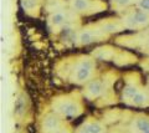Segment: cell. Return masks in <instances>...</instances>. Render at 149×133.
<instances>
[{"label":"cell","instance_id":"1","mask_svg":"<svg viewBox=\"0 0 149 133\" xmlns=\"http://www.w3.org/2000/svg\"><path fill=\"white\" fill-rule=\"evenodd\" d=\"M93 71H95V62L92 58L85 57L76 63L71 80L74 84H85L91 80Z\"/></svg>","mask_w":149,"mask_h":133},{"label":"cell","instance_id":"2","mask_svg":"<svg viewBox=\"0 0 149 133\" xmlns=\"http://www.w3.org/2000/svg\"><path fill=\"white\" fill-rule=\"evenodd\" d=\"M55 111L65 117H76L82 112V106L78 100L73 98H56L54 102Z\"/></svg>","mask_w":149,"mask_h":133},{"label":"cell","instance_id":"3","mask_svg":"<svg viewBox=\"0 0 149 133\" xmlns=\"http://www.w3.org/2000/svg\"><path fill=\"white\" fill-rule=\"evenodd\" d=\"M120 21H122L125 29L134 30V29H139V27H144L149 25V13L137 9V10L127 13Z\"/></svg>","mask_w":149,"mask_h":133},{"label":"cell","instance_id":"4","mask_svg":"<svg viewBox=\"0 0 149 133\" xmlns=\"http://www.w3.org/2000/svg\"><path fill=\"white\" fill-rule=\"evenodd\" d=\"M107 33H104L102 29L98 30H93V29H83L82 31L78 33L77 40L81 45H88L92 44L93 41H98V39H101L102 36H106Z\"/></svg>","mask_w":149,"mask_h":133},{"label":"cell","instance_id":"5","mask_svg":"<svg viewBox=\"0 0 149 133\" xmlns=\"http://www.w3.org/2000/svg\"><path fill=\"white\" fill-rule=\"evenodd\" d=\"M104 84L101 80H92L87 84L86 87V96L88 98H96L101 96L104 91Z\"/></svg>","mask_w":149,"mask_h":133},{"label":"cell","instance_id":"6","mask_svg":"<svg viewBox=\"0 0 149 133\" xmlns=\"http://www.w3.org/2000/svg\"><path fill=\"white\" fill-rule=\"evenodd\" d=\"M42 127L49 133H57L61 130V121L55 114H47L42 122Z\"/></svg>","mask_w":149,"mask_h":133},{"label":"cell","instance_id":"7","mask_svg":"<svg viewBox=\"0 0 149 133\" xmlns=\"http://www.w3.org/2000/svg\"><path fill=\"white\" fill-rule=\"evenodd\" d=\"M101 29L104 31L107 34H111V33H118V31L123 30L124 26L122 24V21H114L112 19H108V20H104L101 22Z\"/></svg>","mask_w":149,"mask_h":133},{"label":"cell","instance_id":"8","mask_svg":"<svg viewBox=\"0 0 149 133\" xmlns=\"http://www.w3.org/2000/svg\"><path fill=\"white\" fill-rule=\"evenodd\" d=\"M95 5L93 0H71V8L77 13H87Z\"/></svg>","mask_w":149,"mask_h":133},{"label":"cell","instance_id":"9","mask_svg":"<svg viewBox=\"0 0 149 133\" xmlns=\"http://www.w3.org/2000/svg\"><path fill=\"white\" fill-rule=\"evenodd\" d=\"M66 21H67V15H66V13L62 11V10H57V11L52 13L49 17L50 25H52L54 27L62 26Z\"/></svg>","mask_w":149,"mask_h":133},{"label":"cell","instance_id":"10","mask_svg":"<svg viewBox=\"0 0 149 133\" xmlns=\"http://www.w3.org/2000/svg\"><path fill=\"white\" fill-rule=\"evenodd\" d=\"M133 128L138 133H143L149 130V118L148 117H138L133 121Z\"/></svg>","mask_w":149,"mask_h":133},{"label":"cell","instance_id":"11","mask_svg":"<svg viewBox=\"0 0 149 133\" xmlns=\"http://www.w3.org/2000/svg\"><path fill=\"white\" fill-rule=\"evenodd\" d=\"M139 87L136 85V84H128L127 86L123 88V92H122V97H123V100H125V101H129L132 100L134 96H136L138 92H139Z\"/></svg>","mask_w":149,"mask_h":133},{"label":"cell","instance_id":"12","mask_svg":"<svg viewBox=\"0 0 149 133\" xmlns=\"http://www.w3.org/2000/svg\"><path fill=\"white\" fill-rule=\"evenodd\" d=\"M148 101H149V96L146 91H139V92L134 96V97L129 101L130 104H133V106H146L148 104Z\"/></svg>","mask_w":149,"mask_h":133},{"label":"cell","instance_id":"13","mask_svg":"<svg viewBox=\"0 0 149 133\" xmlns=\"http://www.w3.org/2000/svg\"><path fill=\"white\" fill-rule=\"evenodd\" d=\"M137 0H111V5L117 11H120L123 9H127L132 4H134Z\"/></svg>","mask_w":149,"mask_h":133},{"label":"cell","instance_id":"14","mask_svg":"<svg viewBox=\"0 0 149 133\" xmlns=\"http://www.w3.org/2000/svg\"><path fill=\"white\" fill-rule=\"evenodd\" d=\"M88 131H90V133H103L104 126L102 123H100L98 121L88 122Z\"/></svg>","mask_w":149,"mask_h":133},{"label":"cell","instance_id":"15","mask_svg":"<svg viewBox=\"0 0 149 133\" xmlns=\"http://www.w3.org/2000/svg\"><path fill=\"white\" fill-rule=\"evenodd\" d=\"M22 3V8L25 9L26 11L34 10L37 8V4H39V0H21Z\"/></svg>","mask_w":149,"mask_h":133},{"label":"cell","instance_id":"16","mask_svg":"<svg viewBox=\"0 0 149 133\" xmlns=\"http://www.w3.org/2000/svg\"><path fill=\"white\" fill-rule=\"evenodd\" d=\"M113 55V52L111 51V50H104V49H98V51L95 54L96 57L101 58V60H108L111 58V56Z\"/></svg>","mask_w":149,"mask_h":133},{"label":"cell","instance_id":"17","mask_svg":"<svg viewBox=\"0 0 149 133\" xmlns=\"http://www.w3.org/2000/svg\"><path fill=\"white\" fill-rule=\"evenodd\" d=\"M24 109H25V101L22 97H19L16 103H15V113L17 116H21L22 112H24Z\"/></svg>","mask_w":149,"mask_h":133},{"label":"cell","instance_id":"18","mask_svg":"<svg viewBox=\"0 0 149 133\" xmlns=\"http://www.w3.org/2000/svg\"><path fill=\"white\" fill-rule=\"evenodd\" d=\"M136 6H137V9H139V10L149 13V0H137Z\"/></svg>","mask_w":149,"mask_h":133},{"label":"cell","instance_id":"19","mask_svg":"<svg viewBox=\"0 0 149 133\" xmlns=\"http://www.w3.org/2000/svg\"><path fill=\"white\" fill-rule=\"evenodd\" d=\"M147 44H148V46H149V38L147 39Z\"/></svg>","mask_w":149,"mask_h":133},{"label":"cell","instance_id":"20","mask_svg":"<svg viewBox=\"0 0 149 133\" xmlns=\"http://www.w3.org/2000/svg\"><path fill=\"white\" fill-rule=\"evenodd\" d=\"M143 133H149V130H148V131H146V132H143Z\"/></svg>","mask_w":149,"mask_h":133}]
</instances>
